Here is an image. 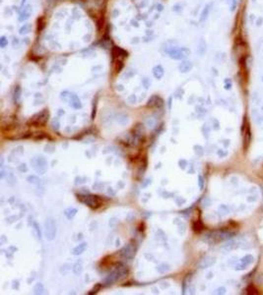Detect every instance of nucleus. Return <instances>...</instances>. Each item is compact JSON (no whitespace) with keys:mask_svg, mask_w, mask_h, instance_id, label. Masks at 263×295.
<instances>
[{"mask_svg":"<svg viewBox=\"0 0 263 295\" xmlns=\"http://www.w3.org/2000/svg\"><path fill=\"white\" fill-rule=\"evenodd\" d=\"M27 181L30 183V184H33V185H38L40 183V179L35 176V175H30L28 178H27Z\"/></svg>","mask_w":263,"mask_h":295,"instance_id":"nucleus-22","label":"nucleus"},{"mask_svg":"<svg viewBox=\"0 0 263 295\" xmlns=\"http://www.w3.org/2000/svg\"><path fill=\"white\" fill-rule=\"evenodd\" d=\"M77 209H75V208H69V209H66L64 210V214H65V216L68 219H72L74 216L76 215V214H77Z\"/></svg>","mask_w":263,"mask_h":295,"instance_id":"nucleus-19","label":"nucleus"},{"mask_svg":"<svg viewBox=\"0 0 263 295\" xmlns=\"http://www.w3.org/2000/svg\"><path fill=\"white\" fill-rule=\"evenodd\" d=\"M33 13V7L31 4H26L23 8H21V11L19 13L18 20L19 22H25L27 21Z\"/></svg>","mask_w":263,"mask_h":295,"instance_id":"nucleus-8","label":"nucleus"},{"mask_svg":"<svg viewBox=\"0 0 263 295\" xmlns=\"http://www.w3.org/2000/svg\"><path fill=\"white\" fill-rule=\"evenodd\" d=\"M26 2H27V0H22V1H21V8H23L24 6L26 5Z\"/></svg>","mask_w":263,"mask_h":295,"instance_id":"nucleus-35","label":"nucleus"},{"mask_svg":"<svg viewBox=\"0 0 263 295\" xmlns=\"http://www.w3.org/2000/svg\"><path fill=\"white\" fill-rule=\"evenodd\" d=\"M202 227L203 226H202L200 221H196V222H194V224H193V229L196 232H200L202 230Z\"/></svg>","mask_w":263,"mask_h":295,"instance_id":"nucleus-28","label":"nucleus"},{"mask_svg":"<svg viewBox=\"0 0 263 295\" xmlns=\"http://www.w3.org/2000/svg\"><path fill=\"white\" fill-rule=\"evenodd\" d=\"M7 45H8V39H6V37L2 35V37L0 38V47H1V48H5Z\"/></svg>","mask_w":263,"mask_h":295,"instance_id":"nucleus-26","label":"nucleus"},{"mask_svg":"<svg viewBox=\"0 0 263 295\" xmlns=\"http://www.w3.org/2000/svg\"><path fill=\"white\" fill-rule=\"evenodd\" d=\"M86 249H87V243L83 242V243H81V244H79L78 246L75 247V248L73 249L72 254H73L74 256H79V255L82 254L83 252H85Z\"/></svg>","mask_w":263,"mask_h":295,"instance_id":"nucleus-15","label":"nucleus"},{"mask_svg":"<svg viewBox=\"0 0 263 295\" xmlns=\"http://www.w3.org/2000/svg\"><path fill=\"white\" fill-rule=\"evenodd\" d=\"M21 98V88L19 86H16L14 90V100L15 102H18Z\"/></svg>","mask_w":263,"mask_h":295,"instance_id":"nucleus-25","label":"nucleus"},{"mask_svg":"<svg viewBox=\"0 0 263 295\" xmlns=\"http://www.w3.org/2000/svg\"><path fill=\"white\" fill-rule=\"evenodd\" d=\"M83 272V266L81 263H76L74 266H73V273L76 274V275H79L81 273Z\"/></svg>","mask_w":263,"mask_h":295,"instance_id":"nucleus-23","label":"nucleus"},{"mask_svg":"<svg viewBox=\"0 0 263 295\" xmlns=\"http://www.w3.org/2000/svg\"><path fill=\"white\" fill-rule=\"evenodd\" d=\"M152 73H153V76L156 78V79L160 80V79H162L165 75V69L163 68L162 65H156L153 67Z\"/></svg>","mask_w":263,"mask_h":295,"instance_id":"nucleus-14","label":"nucleus"},{"mask_svg":"<svg viewBox=\"0 0 263 295\" xmlns=\"http://www.w3.org/2000/svg\"><path fill=\"white\" fill-rule=\"evenodd\" d=\"M78 200L91 209H98L101 205V199L96 195H79Z\"/></svg>","mask_w":263,"mask_h":295,"instance_id":"nucleus-6","label":"nucleus"},{"mask_svg":"<svg viewBox=\"0 0 263 295\" xmlns=\"http://www.w3.org/2000/svg\"><path fill=\"white\" fill-rule=\"evenodd\" d=\"M135 251H136L135 246L133 245L132 242H130L125 245L120 250V256L124 260H131V259H133L135 255Z\"/></svg>","mask_w":263,"mask_h":295,"instance_id":"nucleus-7","label":"nucleus"},{"mask_svg":"<svg viewBox=\"0 0 263 295\" xmlns=\"http://www.w3.org/2000/svg\"><path fill=\"white\" fill-rule=\"evenodd\" d=\"M32 24H30V23H26V24H24V25L20 28V30H19V34L20 35H28V34H30L32 32Z\"/></svg>","mask_w":263,"mask_h":295,"instance_id":"nucleus-16","label":"nucleus"},{"mask_svg":"<svg viewBox=\"0 0 263 295\" xmlns=\"http://www.w3.org/2000/svg\"><path fill=\"white\" fill-rule=\"evenodd\" d=\"M144 134H145V131L142 124H137L132 129V136L135 137L136 139H138L140 142L142 141V138H144Z\"/></svg>","mask_w":263,"mask_h":295,"instance_id":"nucleus-12","label":"nucleus"},{"mask_svg":"<svg viewBox=\"0 0 263 295\" xmlns=\"http://www.w3.org/2000/svg\"><path fill=\"white\" fill-rule=\"evenodd\" d=\"M166 53L169 57L174 60H185L190 55V49L187 47H178V46H170L166 48Z\"/></svg>","mask_w":263,"mask_h":295,"instance_id":"nucleus-2","label":"nucleus"},{"mask_svg":"<svg viewBox=\"0 0 263 295\" xmlns=\"http://www.w3.org/2000/svg\"><path fill=\"white\" fill-rule=\"evenodd\" d=\"M56 222L52 218H47L45 222V236L47 241H52L56 236Z\"/></svg>","mask_w":263,"mask_h":295,"instance_id":"nucleus-5","label":"nucleus"},{"mask_svg":"<svg viewBox=\"0 0 263 295\" xmlns=\"http://www.w3.org/2000/svg\"><path fill=\"white\" fill-rule=\"evenodd\" d=\"M210 11H211V4H208V5H206L205 7H204V9L202 10V12H201V15H200V22H204L207 18H208V16H209V13H210Z\"/></svg>","mask_w":263,"mask_h":295,"instance_id":"nucleus-17","label":"nucleus"},{"mask_svg":"<svg viewBox=\"0 0 263 295\" xmlns=\"http://www.w3.org/2000/svg\"><path fill=\"white\" fill-rule=\"evenodd\" d=\"M213 263H214V260H212L211 258L207 257V258L202 259V260L200 261V263H199V267H200L201 269L208 268V267H210Z\"/></svg>","mask_w":263,"mask_h":295,"instance_id":"nucleus-18","label":"nucleus"},{"mask_svg":"<svg viewBox=\"0 0 263 295\" xmlns=\"http://www.w3.org/2000/svg\"><path fill=\"white\" fill-rule=\"evenodd\" d=\"M145 125H146V127H147L149 130H152V129H154L155 127H156L157 120L155 119V118H153V117H149V118L146 120Z\"/></svg>","mask_w":263,"mask_h":295,"instance_id":"nucleus-20","label":"nucleus"},{"mask_svg":"<svg viewBox=\"0 0 263 295\" xmlns=\"http://www.w3.org/2000/svg\"><path fill=\"white\" fill-rule=\"evenodd\" d=\"M44 290H45V288L41 283H37L34 286V293L35 294H43Z\"/></svg>","mask_w":263,"mask_h":295,"instance_id":"nucleus-24","label":"nucleus"},{"mask_svg":"<svg viewBox=\"0 0 263 295\" xmlns=\"http://www.w3.org/2000/svg\"><path fill=\"white\" fill-rule=\"evenodd\" d=\"M31 164L34 170L40 175H44L47 170V160L43 155H38L33 158L31 160Z\"/></svg>","mask_w":263,"mask_h":295,"instance_id":"nucleus-4","label":"nucleus"},{"mask_svg":"<svg viewBox=\"0 0 263 295\" xmlns=\"http://www.w3.org/2000/svg\"><path fill=\"white\" fill-rule=\"evenodd\" d=\"M19 170L20 171H22V172H24V171H27L28 170V167H27V165L25 164H21L20 166H19Z\"/></svg>","mask_w":263,"mask_h":295,"instance_id":"nucleus-33","label":"nucleus"},{"mask_svg":"<svg viewBox=\"0 0 263 295\" xmlns=\"http://www.w3.org/2000/svg\"><path fill=\"white\" fill-rule=\"evenodd\" d=\"M199 186H200V188H202V187H203V179H202V177H201V176L199 177Z\"/></svg>","mask_w":263,"mask_h":295,"instance_id":"nucleus-34","label":"nucleus"},{"mask_svg":"<svg viewBox=\"0 0 263 295\" xmlns=\"http://www.w3.org/2000/svg\"><path fill=\"white\" fill-rule=\"evenodd\" d=\"M163 104H164V101L162 98L159 97V95H152L148 100L147 106L151 108H160Z\"/></svg>","mask_w":263,"mask_h":295,"instance_id":"nucleus-10","label":"nucleus"},{"mask_svg":"<svg viewBox=\"0 0 263 295\" xmlns=\"http://www.w3.org/2000/svg\"><path fill=\"white\" fill-rule=\"evenodd\" d=\"M101 289V284H97V286L96 287H94V289L92 290V291H90L89 292V294H94V293H97L99 290Z\"/></svg>","mask_w":263,"mask_h":295,"instance_id":"nucleus-32","label":"nucleus"},{"mask_svg":"<svg viewBox=\"0 0 263 295\" xmlns=\"http://www.w3.org/2000/svg\"><path fill=\"white\" fill-rule=\"evenodd\" d=\"M193 68V64L189 60H182L181 63L178 65V70L181 73H188Z\"/></svg>","mask_w":263,"mask_h":295,"instance_id":"nucleus-13","label":"nucleus"},{"mask_svg":"<svg viewBox=\"0 0 263 295\" xmlns=\"http://www.w3.org/2000/svg\"><path fill=\"white\" fill-rule=\"evenodd\" d=\"M49 112L47 109H43L41 111L35 113L33 117H31V119L28 121V125L30 126H35V127H39V126H44L46 124V122L49 121Z\"/></svg>","mask_w":263,"mask_h":295,"instance_id":"nucleus-3","label":"nucleus"},{"mask_svg":"<svg viewBox=\"0 0 263 295\" xmlns=\"http://www.w3.org/2000/svg\"><path fill=\"white\" fill-rule=\"evenodd\" d=\"M142 85L146 90L149 89V87L151 86V82H150V80H149V78H147V77L143 78V79H142Z\"/></svg>","mask_w":263,"mask_h":295,"instance_id":"nucleus-27","label":"nucleus"},{"mask_svg":"<svg viewBox=\"0 0 263 295\" xmlns=\"http://www.w3.org/2000/svg\"><path fill=\"white\" fill-rule=\"evenodd\" d=\"M170 270V268H169V266L168 265H161V266H159L158 267V270L161 273V274H164V273H166V272H168V270Z\"/></svg>","mask_w":263,"mask_h":295,"instance_id":"nucleus-29","label":"nucleus"},{"mask_svg":"<svg viewBox=\"0 0 263 295\" xmlns=\"http://www.w3.org/2000/svg\"><path fill=\"white\" fill-rule=\"evenodd\" d=\"M68 104L71 107H73L74 109H79V108L82 107V102L80 100V99L78 98V95L70 93L69 94V99H68Z\"/></svg>","mask_w":263,"mask_h":295,"instance_id":"nucleus-9","label":"nucleus"},{"mask_svg":"<svg viewBox=\"0 0 263 295\" xmlns=\"http://www.w3.org/2000/svg\"><path fill=\"white\" fill-rule=\"evenodd\" d=\"M34 229H35V234H37V237L39 238V239H40L41 238V234H40V227H39V225H38V224H35V222H34Z\"/></svg>","mask_w":263,"mask_h":295,"instance_id":"nucleus-30","label":"nucleus"},{"mask_svg":"<svg viewBox=\"0 0 263 295\" xmlns=\"http://www.w3.org/2000/svg\"><path fill=\"white\" fill-rule=\"evenodd\" d=\"M253 262V257L250 256V255H247L246 257H243L242 260H240L238 264L237 265V270H244L246 268H247L248 266L252 264Z\"/></svg>","mask_w":263,"mask_h":295,"instance_id":"nucleus-11","label":"nucleus"},{"mask_svg":"<svg viewBox=\"0 0 263 295\" xmlns=\"http://www.w3.org/2000/svg\"><path fill=\"white\" fill-rule=\"evenodd\" d=\"M127 274H128L127 267H125L124 265H119L113 272L107 274V276L105 279V283L106 285H111L113 283H115L116 281L125 278Z\"/></svg>","mask_w":263,"mask_h":295,"instance_id":"nucleus-1","label":"nucleus"},{"mask_svg":"<svg viewBox=\"0 0 263 295\" xmlns=\"http://www.w3.org/2000/svg\"><path fill=\"white\" fill-rule=\"evenodd\" d=\"M127 101H128V104H135V102H136V97H135L134 94L129 95V97L127 98Z\"/></svg>","mask_w":263,"mask_h":295,"instance_id":"nucleus-31","label":"nucleus"},{"mask_svg":"<svg viewBox=\"0 0 263 295\" xmlns=\"http://www.w3.org/2000/svg\"><path fill=\"white\" fill-rule=\"evenodd\" d=\"M117 122L120 124V125H126V124H128V122H129V118H128V116L126 115V114H123V113H121V114H119V115L117 116Z\"/></svg>","mask_w":263,"mask_h":295,"instance_id":"nucleus-21","label":"nucleus"}]
</instances>
